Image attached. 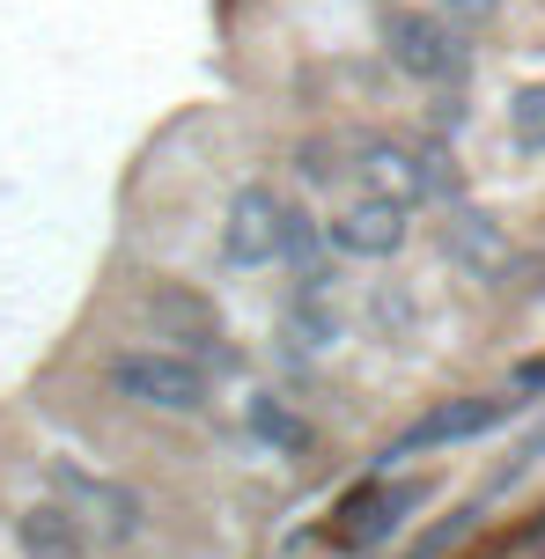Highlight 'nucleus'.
Masks as SVG:
<instances>
[{
  "label": "nucleus",
  "instance_id": "obj_6",
  "mask_svg": "<svg viewBox=\"0 0 545 559\" xmlns=\"http://www.w3.org/2000/svg\"><path fill=\"white\" fill-rule=\"evenodd\" d=\"M405 214H413V206L362 192V199H346V206H340L324 228H317V236H324L340 258H399V251H405V228H413Z\"/></svg>",
  "mask_w": 545,
  "mask_h": 559
},
{
  "label": "nucleus",
  "instance_id": "obj_3",
  "mask_svg": "<svg viewBox=\"0 0 545 559\" xmlns=\"http://www.w3.org/2000/svg\"><path fill=\"white\" fill-rule=\"evenodd\" d=\"M111 391L133 397V405H147V413H200L206 405V368L185 361V354L141 346V354H118L111 361Z\"/></svg>",
  "mask_w": 545,
  "mask_h": 559
},
{
  "label": "nucleus",
  "instance_id": "obj_5",
  "mask_svg": "<svg viewBox=\"0 0 545 559\" xmlns=\"http://www.w3.org/2000/svg\"><path fill=\"white\" fill-rule=\"evenodd\" d=\"M287 251V199L273 185H244L222 214V258L229 265H273Z\"/></svg>",
  "mask_w": 545,
  "mask_h": 559
},
{
  "label": "nucleus",
  "instance_id": "obj_4",
  "mask_svg": "<svg viewBox=\"0 0 545 559\" xmlns=\"http://www.w3.org/2000/svg\"><path fill=\"white\" fill-rule=\"evenodd\" d=\"M523 413V391H472V397H442L435 413H420L405 427L391 456H420V449H442V442H472V435H494L501 419Z\"/></svg>",
  "mask_w": 545,
  "mask_h": 559
},
{
  "label": "nucleus",
  "instance_id": "obj_11",
  "mask_svg": "<svg viewBox=\"0 0 545 559\" xmlns=\"http://www.w3.org/2000/svg\"><path fill=\"white\" fill-rule=\"evenodd\" d=\"M435 8H442L450 23H494V15H501V0H435Z\"/></svg>",
  "mask_w": 545,
  "mask_h": 559
},
{
  "label": "nucleus",
  "instance_id": "obj_10",
  "mask_svg": "<svg viewBox=\"0 0 545 559\" xmlns=\"http://www.w3.org/2000/svg\"><path fill=\"white\" fill-rule=\"evenodd\" d=\"M420 501V486H399V493H383V501H369V515H362V545H376V537L399 531V515Z\"/></svg>",
  "mask_w": 545,
  "mask_h": 559
},
{
  "label": "nucleus",
  "instance_id": "obj_12",
  "mask_svg": "<svg viewBox=\"0 0 545 559\" xmlns=\"http://www.w3.org/2000/svg\"><path fill=\"white\" fill-rule=\"evenodd\" d=\"M538 456H545V427H538V435H531V442L517 449V456H509V472H501V478H517V472H531V464H538Z\"/></svg>",
  "mask_w": 545,
  "mask_h": 559
},
{
  "label": "nucleus",
  "instance_id": "obj_8",
  "mask_svg": "<svg viewBox=\"0 0 545 559\" xmlns=\"http://www.w3.org/2000/svg\"><path fill=\"white\" fill-rule=\"evenodd\" d=\"M23 559H88V537H82V515L74 501H37L23 508Z\"/></svg>",
  "mask_w": 545,
  "mask_h": 559
},
{
  "label": "nucleus",
  "instance_id": "obj_1",
  "mask_svg": "<svg viewBox=\"0 0 545 559\" xmlns=\"http://www.w3.org/2000/svg\"><path fill=\"white\" fill-rule=\"evenodd\" d=\"M383 52H391L399 74H413V82H428V88L464 82V67H472L458 23L442 8H383Z\"/></svg>",
  "mask_w": 545,
  "mask_h": 559
},
{
  "label": "nucleus",
  "instance_id": "obj_9",
  "mask_svg": "<svg viewBox=\"0 0 545 559\" xmlns=\"http://www.w3.org/2000/svg\"><path fill=\"white\" fill-rule=\"evenodd\" d=\"M509 133H517V147H545V82L509 96Z\"/></svg>",
  "mask_w": 545,
  "mask_h": 559
},
{
  "label": "nucleus",
  "instance_id": "obj_13",
  "mask_svg": "<svg viewBox=\"0 0 545 559\" xmlns=\"http://www.w3.org/2000/svg\"><path fill=\"white\" fill-rule=\"evenodd\" d=\"M517 391H545V361H523L517 368Z\"/></svg>",
  "mask_w": 545,
  "mask_h": 559
},
{
  "label": "nucleus",
  "instance_id": "obj_2",
  "mask_svg": "<svg viewBox=\"0 0 545 559\" xmlns=\"http://www.w3.org/2000/svg\"><path fill=\"white\" fill-rule=\"evenodd\" d=\"M354 177H362V192L399 199V206H420V199L458 192V169L442 163L435 147H405V140H391V133L354 140Z\"/></svg>",
  "mask_w": 545,
  "mask_h": 559
},
{
  "label": "nucleus",
  "instance_id": "obj_7",
  "mask_svg": "<svg viewBox=\"0 0 545 559\" xmlns=\"http://www.w3.org/2000/svg\"><path fill=\"white\" fill-rule=\"evenodd\" d=\"M442 251L458 258L472 280H509V265H517V251H509L501 222H494V214H479V206H458V214L442 222Z\"/></svg>",
  "mask_w": 545,
  "mask_h": 559
},
{
  "label": "nucleus",
  "instance_id": "obj_14",
  "mask_svg": "<svg viewBox=\"0 0 545 559\" xmlns=\"http://www.w3.org/2000/svg\"><path fill=\"white\" fill-rule=\"evenodd\" d=\"M383 8H391V0H383Z\"/></svg>",
  "mask_w": 545,
  "mask_h": 559
}]
</instances>
